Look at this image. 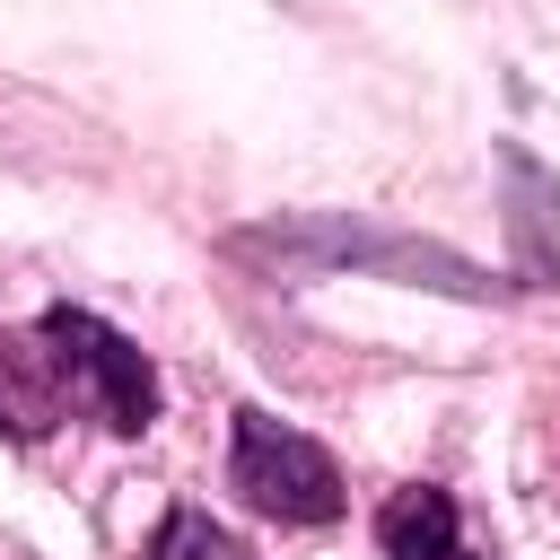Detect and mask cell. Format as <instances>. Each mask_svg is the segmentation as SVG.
<instances>
[{"instance_id":"obj_4","label":"cell","mask_w":560,"mask_h":560,"mask_svg":"<svg viewBox=\"0 0 560 560\" xmlns=\"http://www.w3.org/2000/svg\"><path fill=\"white\" fill-rule=\"evenodd\" d=\"M508 175V236H516V289H560V184L534 149H499Z\"/></svg>"},{"instance_id":"obj_5","label":"cell","mask_w":560,"mask_h":560,"mask_svg":"<svg viewBox=\"0 0 560 560\" xmlns=\"http://www.w3.org/2000/svg\"><path fill=\"white\" fill-rule=\"evenodd\" d=\"M70 420V376L44 332L0 324V438H52Z\"/></svg>"},{"instance_id":"obj_6","label":"cell","mask_w":560,"mask_h":560,"mask_svg":"<svg viewBox=\"0 0 560 560\" xmlns=\"http://www.w3.org/2000/svg\"><path fill=\"white\" fill-rule=\"evenodd\" d=\"M376 551L385 560H481L464 542V516L438 481H402L385 508H376Z\"/></svg>"},{"instance_id":"obj_2","label":"cell","mask_w":560,"mask_h":560,"mask_svg":"<svg viewBox=\"0 0 560 560\" xmlns=\"http://www.w3.org/2000/svg\"><path fill=\"white\" fill-rule=\"evenodd\" d=\"M228 481H236V499L254 516H280V525H332L341 516V464L306 429H289L271 411H236Z\"/></svg>"},{"instance_id":"obj_1","label":"cell","mask_w":560,"mask_h":560,"mask_svg":"<svg viewBox=\"0 0 560 560\" xmlns=\"http://www.w3.org/2000/svg\"><path fill=\"white\" fill-rule=\"evenodd\" d=\"M236 254H245V262H271V271H376V280H402V289L490 298V271H481V262H464V254H446V245H429V236H394V228L341 219V210L245 228Z\"/></svg>"},{"instance_id":"obj_7","label":"cell","mask_w":560,"mask_h":560,"mask_svg":"<svg viewBox=\"0 0 560 560\" xmlns=\"http://www.w3.org/2000/svg\"><path fill=\"white\" fill-rule=\"evenodd\" d=\"M140 560H245V542H236L219 516H201V508H166Z\"/></svg>"},{"instance_id":"obj_3","label":"cell","mask_w":560,"mask_h":560,"mask_svg":"<svg viewBox=\"0 0 560 560\" xmlns=\"http://www.w3.org/2000/svg\"><path fill=\"white\" fill-rule=\"evenodd\" d=\"M35 332L52 341V359H61V376H70V402H88L114 438H140V429L158 420V368L140 359L131 332H114V324L88 315V306H44Z\"/></svg>"}]
</instances>
